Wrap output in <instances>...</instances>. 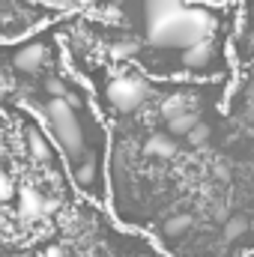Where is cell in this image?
I'll return each mask as SVG.
<instances>
[{"label":"cell","mask_w":254,"mask_h":257,"mask_svg":"<svg viewBox=\"0 0 254 257\" xmlns=\"http://www.w3.org/2000/svg\"><path fill=\"white\" fill-rule=\"evenodd\" d=\"M239 18L242 0H87L63 30L147 78L233 84Z\"/></svg>","instance_id":"cell-1"},{"label":"cell","mask_w":254,"mask_h":257,"mask_svg":"<svg viewBox=\"0 0 254 257\" xmlns=\"http://www.w3.org/2000/svg\"><path fill=\"white\" fill-rule=\"evenodd\" d=\"M66 12L36 0H0V102L9 90V42L63 18Z\"/></svg>","instance_id":"cell-2"},{"label":"cell","mask_w":254,"mask_h":257,"mask_svg":"<svg viewBox=\"0 0 254 257\" xmlns=\"http://www.w3.org/2000/svg\"><path fill=\"white\" fill-rule=\"evenodd\" d=\"M191 224H194V218H191V215H186V212L171 215V218L162 224V236H165V239H177V236H183L186 230H191Z\"/></svg>","instance_id":"cell-3"},{"label":"cell","mask_w":254,"mask_h":257,"mask_svg":"<svg viewBox=\"0 0 254 257\" xmlns=\"http://www.w3.org/2000/svg\"><path fill=\"white\" fill-rule=\"evenodd\" d=\"M245 233H248V218H245V215H230V218L224 221L221 239H224V242H236V239L245 236Z\"/></svg>","instance_id":"cell-4"},{"label":"cell","mask_w":254,"mask_h":257,"mask_svg":"<svg viewBox=\"0 0 254 257\" xmlns=\"http://www.w3.org/2000/svg\"><path fill=\"white\" fill-rule=\"evenodd\" d=\"M36 3H45V6H54L60 12H72V9H81L87 0H36Z\"/></svg>","instance_id":"cell-5"},{"label":"cell","mask_w":254,"mask_h":257,"mask_svg":"<svg viewBox=\"0 0 254 257\" xmlns=\"http://www.w3.org/2000/svg\"><path fill=\"white\" fill-rule=\"evenodd\" d=\"M42 257H63V248H54V245H51V248H45Z\"/></svg>","instance_id":"cell-6"}]
</instances>
